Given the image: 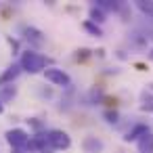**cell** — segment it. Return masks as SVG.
I'll return each mask as SVG.
<instances>
[{
	"mask_svg": "<svg viewBox=\"0 0 153 153\" xmlns=\"http://www.w3.org/2000/svg\"><path fill=\"white\" fill-rule=\"evenodd\" d=\"M19 65H21V69L27 71V74H40V71L46 69L48 59H46L44 55L36 53V51H25V53L21 55V63H19Z\"/></svg>",
	"mask_w": 153,
	"mask_h": 153,
	"instance_id": "1",
	"label": "cell"
},
{
	"mask_svg": "<svg viewBox=\"0 0 153 153\" xmlns=\"http://www.w3.org/2000/svg\"><path fill=\"white\" fill-rule=\"evenodd\" d=\"M46 136H48V143L55 151H63V149L71 147V138L63 130H51V132H46Z\"/></svg>",
	"mask_w": 153,
	"mask_h": 153,
	"instance_id": "2",
	"label": "cell"
},
{
	"mask_svg": "<svg viewBox=\"0 0 153 153\" xmlns=\"http://www.w3.org/2000/svg\"><path fill=\"white\" fill-rule=\"evenodd\" d=\"M7 140L13 149H27V143H30V134L21 128H13L7 132Z\"/></svg>",
	"mask_w": 153,
	"mask_h": 153,
	"instance_id": "3",
	"label": "cell"
},
{
	"mask_svg": "<svg viewBox=\"0 0 153 153\" xmlns=\"http://www.w3.org/2000/svg\"><path fill=\"white\" fill-rule=\"evenodd\" d=\"M27 151H36V153H55V149H53L51 143H48L46 132H44V134H36V136H32L30 143H27Z\"/></svg>",
	"mask_w": 153,
	"mask_h": 153,
	"instance_id": "4",
	"label": "cell"
},
{
	"mask_svg": "<svg viewBox=\"0 0 153 153\" xmlns=\"http://www.w3.org/2000/svg\"><path fill=\"white\" fill-rule=\"evenodd\" d=\"M44 78L51 84H55V86H69L71 84V78L63 69H57V67H46L44 69Z\"/></svg>",
	"mask_w": 153,
	"mask_h": 153,
	"instance_id": "5",
	"label": "cell"
},
{
	"mask_svg": "<svg viewBox=\"0 0 153 153\" xmlns=\"http://www.w3.org/2000/svg\"><path fill=\"white\" fill-rule=\"evenodd\" d=\"M23 36H25V40L32 44V46H36V48H40V46H44V42H46V38H44V34L40 32V30H36V27H25L23 30Z\"/></svg>",
	"mask_w": 153,
	"mask_h": 153,
	"instance_id": "6",
	"label": "cell"
},
{
	"mask_svg": "<svg viewBox=\"0 0 153 153\" xmlns=\"http://www.w3.org/2000/svg\"><path fill=\"white\" fill-rule=\"evenodd\" d=\"M21 74V65H11L2 71V76H0V86H7V84H13Z\"/></svg>",
	"mask_w": 153,
	"mask_h": 153,
	"instance_id": "7",
	"label": "cell"
},
{
	"mask_svg": "<svg viewBox=\"0 0 153 153\" xmlns=\"http://www.w3.org/2000/svg\"><path fill=\"white\" fill-rule=\"evenodd\" d=\"M145 134H149V128H147L145 124H136L132 130H128V132H126L124 140H126V143H130V140H140Z\"/></svg>",
	"mask_w": 153,
	"mask_h": 153,
	"instance_id": "8",
	"label": "cell"
},
{
	"mask_svg": "<svg viewBox=\"0 0 153 153\" xmlns=\"http://www.w3.org/2000/svg\"><path fill=\"white\" fill-rule=\"evenodd\" d=\"M82 147H84L86 153H99L103 149V140L97 138V136H86L84 143H82Z\"/></svg>",
	"mask_w": 153,
	"mask_h": 153,
	"instance_id": "9",
	"label": "cell"
},
{
	"mask_svg": "<svg viewBox=\"0 0 153 153\" xmlns=\"http://www.w3.org/2000/svg\"><path fill=\"white\" fill-rule=\"evenodd\" d=\"M138 153H153V132L145 134L138 140Z\"/></svg>",
	"mask_w": 153,
	"mask_h": 153,
	"instance_id": "10",
	"label": "cell"
},
{
	"mask_svg": "<svg viewBox=\"0 0 153 153\" xmlns=\"http://www.w3.org/2000/svg\"><path fill=\"white\" fill-rule=\"evenodd\" d=\"M136 9L147 19H153V0H136Z\"/></svg>",
	"mask_w": 153,
	"mask_h": 153,
	"instance_id": "11",
	"label": "cell"
},
{
	"mask_svg": "<svg viewBox=\"0 0 153 153\" xmlns=\"http://www.w3.org/2000/svg\"><path fill=\"white\" fill-rule=\"evenodd\" d=\"M97 7L101 11H122V4L113 2V0H97Z\"/></svg>",
	"mask_w": 153,
	"mask_h": 153,
	"instance_id": "12",
	"label": "cell"
},
{
	"mask_svg": "<svg viewBox=\"0 0 153 153\" xmlns=\"http://www.w3.org/2000/svg\"><path fill=\"white\" fill-rule=\"evenodd\" d=\"M90 21H92V23H97V25H99V23H103V21H105V11H101V9L94 4V7L90 9Z\"/></svg>",
	"mask_w": 153,
	"mask_h": 153,
	"instance_id": "13",
	"label": "cell"
},
{
	"mask_svg": "<svg viewBox=\"0 0 153 153\" xmlns=\"http://www.w3.org/2000/svg\"><path fill=\"white\" fill-rule=\"evenodd\" d=\"M15 94H17V88H15L13 84H9V86L2 88V92H0V101H2V103H4V101H11Z\"/></svg>",
	"mask_w": 153,
	"mask_h": 153,
	"instance_id": "14",
	"label": "cell"
},
{
	"mask_svg": "<svg viewBox=\"0 0 153 153\" xmlns=\"http://www.w3.org/2000/svg\"><path fill=\"white\" fill-rule=\"evenodd\" d=\"M143 111H153V97L149 92H143V105H140Z\"/></svg>",
	"mask_w": 153,
	"mask_h": 153,
	"instance_id": "15",
	"label": "cell"
},
{
	"mask_svg": "<svg viewBox=\"0 0 153 153\" xmlns=\"http://www.w3.org/2000/svg\"><path fill=\"white\" fill-rule=\"evenodd\" d=\"M84 30H86L88 34H92V36H103L101 27H99L97 23H92V21H86V23H84Z\"/></svg>",
	"mask_w": 153,
	"mask_h": 153,
	"instance_id": "16",
	"label": "cell"
},
{
	"mask_svg": "<svg viewBox=\"0 0 153 153\" xmlns=\"http://www.w3.org/2000/svg\"><path fill=\"white\" fill-rule=\"evenodd\" d=\"M88 57H90V51H88V48H80V51H76V59H78V61H86Z\"/></svg>",
	"mask_w": 153,
	"mask_h": 153,
	"instance_id": "17",
	"label": "cell"
},
{
	"mask_svg": "<svg viewBox=\"0 0 153 153\" xmlns=\"http://www.w3.org/2000/svg\"><path fill=\"white\" fill-rule=\"evenodd\" d=\"M105 120L109 124H115L117 122V111H105Z\"/></svg>",
	"mask_w": 153,
	"mask_h": 153,
	"instance_id": "18",
	"label": "cell"
},
{
	"mask_svg": "<svg viewBox=\"0 0 153 153\" xmlns=\"http://www.w3.org/2000/svg\"><path fill=\"white\" fill-rule=\"evenodd\" d=\"M2 111H4V103H2V101H0V113H2Z\"/></svg>",
	"mask_w": 153,
	"mask_h": 153,
	"instance_id": "19",
	"label": "cell"
},
{
	"mask_svg": "<svg viewBox=\"0 0 153 153\" xmlns=\"http://www.w3.org/2000/svg\"><path fill=\"white\" fill-rule=\"evenodd\" d=\"M149 59H151V61H153V48H151V51H149Z\"/></svg>",
	"mask_w": 153,
	"mask_h": 153,
	"instance_id": "20",
	"label": "cell"
}]
</instances>
